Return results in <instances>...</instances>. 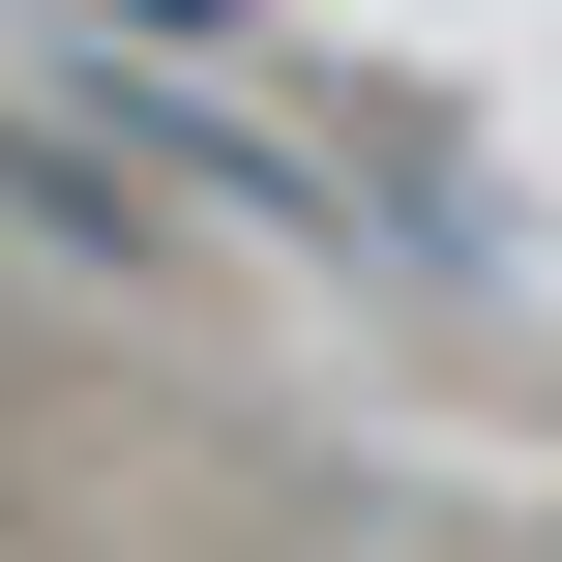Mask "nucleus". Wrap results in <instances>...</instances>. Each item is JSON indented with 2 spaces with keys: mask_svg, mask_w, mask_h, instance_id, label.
Listing matches in <instances>:
<instances>
[{
  "mask_svg": "<svg viewBox=\"0 0 562 562\" xmlns=\"http://www.w3.org/2000/svg\"><path fill=\"white\" fill-rule=\"evenodd\" d=\"M178 30H207V0H178Z\"/></svg>",
  "mask_w": 562,
  "mask_h": 562,
  "instance_id": "nucleus-1",
  "label": "nucleus"
}]
</instances>
